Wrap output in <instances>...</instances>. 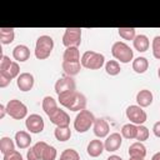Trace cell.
Instances as JSON below:
<instances>
[{
  "mask_svg": "<svg viewBox=\"0 0 160 160\" xmlns=\"http://www.w3.org/2000/svg\"><path fill=\"white\" fill-rule=\"evenodd\" d=\"M136 131H138V125L129 122L121 128V136H124L125 139H129V140L136 139Z\"/></svg>",
  "mask_w": 160,
  "mask_h": 160,
  "instance_id": "obj_26",
  "label": "cell"
},
{
  "mask_svg": "<svg viewBox=\"0 0 160 160\" xmlns=\"http://www.w3.org/2000/svg\"><path fill=\"white\" fill-rule=\"evenodd\" d=\"M119 35L124 40H134L135 39V29L134 28H119Z\"/></svg>",
  "mask_w": 160,
  "mask_h": 160,
  "instance_id": "obj_32",
  "label": "cell"
},
{
  "mask_svg": "<svg viewBox=\"0 0 160 160\" xmlns=\"http://www.w3.org/2000/svg\"><path fill=\"white\" fill-rule=\"evenodd\" d=\"M121 142H122V136L119 132H112L106 138L104 146H105V150H108L109 152L116 151L121 146Z\"/></svg>",
  "mask_w": 160,
  "mask_h": 160,
  "instance_id": "obj_13",
  "label": "cell"
},
{
  "mask_svg": "<svg viewBox=\"0 0 160 160\" xmlns=\"http://www.w3.org/2000/svg\"><path fill=\"white\" fill-rule=\"evenodd\" d=\"M81 66L86 68V69H90V70H98L100 69L104 62H105V58L102 54L100 52H96V51H85L81 56Z\"/></svg>",
  "mask_w": 160,
  "mask_h": 160,
  "instance_id": "obj_3",
  "label": "cell"
},
{
  "mask_svg": "<svg viewBox=\"0 0 160 160\" xmlns=\"http://www.w3.org/2000/svg\"><path fill=\"white\" fill-rule=\"evenodd\" d=\"M50 121L56 125V126H60V128H65V126H69L70 125V116L68 115V112L62 109H56L50 116H49Z\"/></svg>",
  "mask_w": 160,
  "mask_h": 160,
  "instance_id": "obj_11",
  "label": "cell"
},
{
  "mask_svg": "<svg viewBox=\"0 0 160 160\" xmlns=\"http://www.w3.org/2000/svg\"><path fill=\"white\" fill-rule=\"evenodd\" d=\"M31 140L32 139H31V136H30V134L28 131L20 130V131H18L15 134V144L18 145L19 149H26V148H29L30 144H31Z\"/></svg>",
  "mask_w": 160,
  "mask_h": 160,
  "instance_id": "obj_18",
  "label": "cell"
},
{
  "mask_svg": "<svg viewBox=\"0 0 160 160\" xmlns=\"http://www.w3.org/2000/svg\"><path fill=\"white\" fill-rule=\"evenodd\" d=\"M132 44H134L135 50H138V51H140V52L146 51V50L149 49V46H150V41H149V39H148V36L144 35V34L136 35L135 39L132 40Z\"/></svg>",
  "mask_w": 160,
  "mask_h": 160,
  "instance_id": "obj_20",
  "label": "cell"
},
{
  "mask_svg": "<svg viewBox=\"0 0 160 160\" xmlns=\"http://www.w3.org/2000/svg\"><path fill=\"white\" fill-rule=\"evenodd\" d=\"M152 132L156 138H160V121H156L152 126Z\"/></svg>",
  "mask_w": 160,
  "mask_h": 160,
  "instance_id": "obj_40",
  "label": "cell"
},
{
  "mask_svg": "<svg viewBox=\"0 0 160 160\" xmlns=\"http://www.w3.org/2000/svg\"><path fill=\"white\" fill-rule=\"evenodd\" d=\"M94 121H95V116L90 110H81L75 116L74 129L78 132H85L94 125Z\"/></svg>",
  "mask_w": 160,
  "mask_h": 160,
  "instance_id": "obj_4",
  "label": "cell"
},
{
  "mask_svg": "<svg viewBox=\"0 0 160 160\" xmlns=\"http://www.w3.org/2000/svg\"><path fill=\"white\" fill-rule=\"evenodd\" d=\"M58 96H59V102L68 110H71V111L85 110L86 98L84 96V94L74 90V91H68V92L60 94Z\"/></svg>",
  "mask_w": 160,
  "mask_h": 160,
  "instance_id": "obj_1",
  "label": "cell"
},
{
  "mask_svg": "<svg viewBox=\"0 0 160 160\" xmlns=\"http://www.w3.org/2000/svg\"><path fill=\"white\" fill-rule=\"evenodd\" d=\"M62 61H70V62H79L80 61V54L78 48H66L62 55Z\"/></svg>",
  "mask_w": 160,
  "mask_h": 160,
  "instance_id": "obj_25",
  "label": "cell"
},
{
  "mask_svg": "<svg viewBox=\"0 0 160 160\" xmlns=\"http://www.w3.org/2000/svg\"><path fill=\"white\" fill-rule=\"evenodd\" d=\"M14 150H15V144L10 138L4 136V138L0 139V151L2 152V155L8 154V152H11Z\"/></svg>",
  "mask_w": 160,
  "mask_h": 160,
  "instance_id": "obj_28",
  "label": "cell"
},
{
  "mask_svg": "<svg viewBox=\"0 0 160 160\" xmlns=\"http://www.w3.org/2000/svg\"><path fill=\"white\" fill-rule=\"evenodd\" d=\"M56 155H58L56 149H55L54 146H51V145L48 144V145L45 146L44 151H42L41 160H55V159H56Z\"/></svg>",
  "mask_w": 160,
  "mask_h": 160,
  "instance_id": "obj_33",
  "label": "cell"
},
{
  "mask_svg": "<svg viewBox=\"0 0 160 160\" xmlns=\"http://www.w3.org/2000/svg\"><path fill=\"white\" fill-rule=\"evenodd\" d=\"M0 72H2V74H5L9 79H15V78H18L20 74V68H19V64L16 62V61H12L11 62V65L6 69V70H4V71H0Z\"/></svg>",
  "mask_w": 160,
  "mask_h": 160,
  "instance_id": "obj_30",
  "label": "cell"
},
{
  "mask_svg": "<svg viewBox=\"0 0 160 160\" xmlns=\"http://www.w3.org/2000/svg\"><path fill=\"white\" fill-rule=\"evenodd\" d=\"M158 76H159V79H160V68L158 69Z\"/></svg>",
  "mask_w": 160,
  "mask_h": 160,
  "instance_id": "obj_45",
  "label": "cell"
},
{
  "mask_svg": "<svg viewBox=\"0 0 160 160\" xmlns=\"http://www.w3.org/2000/svg\"><path fill=\"white\" fill-rule=\"evenodd\" d=\"M16 85L21 91H30L34 86V76L30 72H21L18 76Z\"/></svg>",
  "mask_w": 160,
  "mask_h": 160,
  "instance_id": "obj_12",
  "label": "cell"
},
{
  "mask_svg": "<svg viewBox=\"0 0 160 160\" xmlns=\"http://www.w3.org/2000/svg\"><path fill=\"white\" fill-rule=\"evenodd\" d=\"M151 160H160V151H158L156 154H154L152 158H151Z\"/></svg>",
  "mask_w": 160,
  "mask_h": 160,
  "instance_id": "obj_43",
  "label": "cell"
},
{
  "mask_svg": "<svg viewBox=\"0 0 160 160\" xmlns=\"http://www.w3.org/2000/svg\"><path fill=\"white\" fill-rule=\"evenodd\" d=\"M4 160H24V159H22V156H21V154L19 151L14 150L11 152L5 154L4 155Z\"/></svg>",
  "mask_w": 160,
  "mask_h": 160,
  "instance_id": "obj_36",
  "label": "cell"
},
{
  "mask_svg": "<svg viewBox=\"0 0 160 160\" xmlns=\"http://www.w3.org/2000/svg\"><path fill=\"white\" fill-rule=\"evenodd\" d=\"M62 66V70L65 71V74L68 76H74V75H78L81 70V62H70V61H62L61 64Z\"/></svg>",
  "mask_w": 160,
  "mask_h": 160,
  "instance_id": "obj_21",
  "label": "cell"
},
{
  "mask_svg": "<svg viewBox=\"0 0 160 160\" xmlns=\"http://www.w3.org/2000/svg\"><path fill=\"white\" fill-rule=\"evenodd\" d=\"M106 160H122L120 156H118V155H111V156H109Z\"/></svg>",
  "mask_w": 160,
  "mask_h": 160,
  "instance_id": "obj_42",
  "label": "cell"
},
{
  "mask_svg": "<svg viewBox=\"0 0 160 160\" xmlns=\"http://www.w3.org/2000/svg\"><path fill=\"white\" fill-rule=\"evenodd\" d=\"M15 31L12 28H0V41L4 45H9L14 41Z\"/></svg>",
  "mask_w": 160,
  "mask_h": 160,
  "instance_id": "obj_22",
  "label": "cell"
},
{
  "mask_svg": "<svg viewBox=\"0 0 160 160\" xmlns=\"http://www.w3.org/2000/svg\"><path fill=\"white\" fill-rule=\"evenodd\" d=\"M11 60H10V58L9 56H6V55H2L1 56V60H0V71H4V70H6L10 65H11Z\"/></svg>",
  "mask_w": 160,
  "mask_h": 160,
  "instance_id": "obj_37",
  "label": "cell"
},
{
  "mask_svg": "<svg viewBox=\"0 0 160 160\" xmlns=\"http://www.w3.org/2000/svg\"><path fill=\"white\" fill-rule=\"evenodd\" d=\"M54 135L56 138V140L59 141H66L71 138V130L69 126H65V128H60V126H56L55 131H54Z\"/></svg>",
  "mask_w": 160,
  "mask_h": 160,
  "instance_id": "obj_27",
  "label": "cell"
},
{
  "mask_svg": "<svg viewBox=\"0 0 160 160\" xmlns=\"http://www.w3.org/2000/svg\"><path fill=\"white\" fill-rule=\"evenodd\" d=\"M54 49V40L49 35H41L38 38L35 44V56L39 60H45L50 56Z\"/></svg>",
  "mask_w": 160,
  "mask_h": 160,
  "instance_id": "obj_2",
  "label": "cell"
},
{
  "mask_svg": "<svg viewBox=\"0 0 160 160\" xmlns=\"http://www.w3.org/2000/svg\"><path fill=\"white\" fill-rule=\"evenodd\" d=\"M62 44L66 48H79V45L81 44V29L66 28L62 35Z\"/></svg>",
  "mask_w": 160,
  "mask_h": 160,
  "instance_id": "obj_7",
  "label": "cell"
},
{
  "mask_svg": "<svg viewBox=\"0 0 160 160\" xmlns=\"http://www.w3.org/2000/svg\"><path fill=\"white\" fill-rule=\"evenodd\" d=\"M111 54L116 59V61H120L124 64L130 62V60H132V56H134L131 48L122 41L114 42V45L111 48Z\"/></svg>",
  "mask_w": 160,
  "mask_h": 160,
  "instance_id": "obj_5",
  "label": "cell"
},
{
  "mask_svg": "<svg viewBox=\"0 0 160 160\" xmlns=\"http://www.w3.org/2000/svg\"><path fill=\"white\" fill-rule=\"evenodd\" d=\"M26 158H28V160H39V158H38V155H36V152L34 151L32 148H30V149L28 150Z\"/></svg>",
  "mask_w": 160,
  "mask_h": 160,
  "instance_id": "obj_39",
  "label": "cell"
},
{
  "mask_svg": "<svg viewBox=\"0 0 160 160\" xmlns=\"http://www.w3.org/2000/svg\"><path fill=\"white\" fill-rule=\"evenodd\" d=\"M10 81H11V79H9L5 74L0 72V88H6L10 84Z\"/></svg>",
  "mask_w": 160,
  "mask_h": 160,
  "instance_id": "obj_38",
  "label": "cell"
},
{
  "mask_svg": "<svg viewBox=\"0 0 160 160\" xmlns=\"http://www.w3.org/2000/svg\"><path fill=\"white\" fill-rule=\"evenodd\" d=\"M149 68V61L144 56H139L132 61V70L138 74H144Z\"/></svg>",
  "mask_w": 160,
  "mask_h": 160,
  "instance_id": "obj_24",
  "label": "cell"
},
{
  "mask_svg": "<svg viewBox=\"0 0 160 160\" xmlns=\"http://www.w3.org/2000/svg\"><path fill=\"white\" fill-rule=\"evenodd\" d=\"M145 155H146V148L144 146L142 142L136 141V142H132L129 146V156L130 158H140V159H144Z\"/></svg>",
  "mask_w": 160,
  "mask_h": 160,
  "instance_id": "obj_19",
  "label": "cell"
},
{
  "mask_svg": "<svg viewBox=\"0 0 160 160\" xmlns=\"http://www.w3.org/2000/svg\"><path fill=\"white\" fill-rule=\"evenodd\" d=\"M105 150V146H104V142L99 139H94L91 140L89 144H88V148H86V151L89 154V156L91 158H98L102 154V151Z\"/></svg>",
  "mask_w": 160,
  "mask_h": 160,
  "instance_id": "obj_15",
  "label": "cell"
},
{
  "mask_svg": "<svg viewBox=\"0 0 160 160\" xmlns=\"http://www.w3.org/2000/svg\"><path fill=\"white\" fill-rule=\"evenodd\" d=\"M92 128H94V134L98 138H105V136H108V134L110 131L108 121L105 119H101V118L95 119Z\"/></svg>",
  "mask_w": 160,
  "mask_h": 160,
  "instance_id": "obj_14",
  "label": "cell"
},
{
  "mask_svg": "<svg viewBox=\"0 0 160 160\" xmlns=\"http://www.w3.org/2000/svg\"><path fill=\"white\" fill-rule=\"evenodd\" d=\"M126 118L134 125H142L146 121L148 115L145 110H142V108H140L139 105H130L126 109Z\"/></svg>",
  "mask_w": 160,
  "mask_h": 160,
  "instance_id": "obj_8",
  "label": "cell"
},
{
  "mask_svg": "<svg viewBox=\"0 0 160 160\" xmlns=\"http://www.w3.org/2000/svg\"><path fill=\"white\" fill-rule=\"evenodd\" d=\"M76 89V84L71 76H64L56 80L55 82V92L58 95L68 92V91H74Z\"/></svg>",
  "mask_w": 160,
  "mask_h": 160,
  "instance_id": "obj_10",
  "label": "cell"
},
{
  "mask_svg": "<svg viewBox=\"0 0 160 160\" xmlns=\"http://www.w3.org/2000/svg\"><path fill=\"white\" fill-rule=\"evenodd\" d=\"M149 138V129L144 125H138V131H136V140L138 141H145Z\"/></svg>",
  "mask_w": 160,
  "mask_h": 160,
  "instance_id": "obj_34",
  "label": "cell"
},
{
  "mask_svg": "<svg viewBox=\"0 0 160 160\" xmlns=\"http://www.w3.org/2000/svg\"><path fill=\"white\" fill-rule=\"evenodd\" d=\"M105 70H106V72L110 75V76H115V75H118L119 72H120V64H119V61H116V60H109L106 64H105Z\"/></svg>",
  "mask_w": 160,
  "mask_h": 160,
  "instance_id": "obj_29",
  "label": "cell"
},
{
  "mask_svg": "<svg viewBox=\"0 0 160 160\" xmlns=\"http://www.w3.org/2000/svg\"><path fill=\"white\" fill-rule=\"evenodd\" d=\"M42 110L45 111V114L48 115V116H50L56 109H59L58 108V102H56V100L54 99V98H51V96H45L44 99H42Z\"/></svg>",
  "mask_w": 160,
  "mask_h": 160,
  "instance_id": "obj_23",
  "label": "cell"
},
{
  "mask_svg": "<svg viewBox=\"0 0 160 160\" xmlns=\"http://www.w3.org/2000/svg\"><path fill=\"white\" fill-rule=\"evenodd\" d=\"M5 114H6V106L0 105V119H2L5 116Z\"/></svg>",
  "mask_w": 160,
  "mask_h": 160,
  "instance_id": "obj_41",
  "label": "cell"
},
{
  "mask_svg": "<svg viewBox=\"0 0 160 160\" xmlns=\"http://www.w3.org/2000/svg\"><path fill=\"white\" fill-rule=\"evenodd\" d=\"M59 160H80V155L74 149H65L60 154V159Z\"/></svg>",
  "mask_w": 160,
  "mask_h": 160,
  "instance_id": "obj_31",
  "label": "cell"
},
{
  "mask_svg": "<svg viewBox=\"0 0 160 160\" xmlns=\"http://www.w3.org/2000/svg\"><path fill=\"white\" fill-rule=\"evenodd\" d=\"M12 58L16 60V61H20V62H24L26 60H29L30 58V50L26 45H16L14 49H12Z\"/></svg>",
  "mask_w": 160,
  "mask_h": 160,
  "instance_id": "obj_17",
  "label": "cell"
},
{
  "mask_svg": "<svg viewBox=\"0 0 160 160\" xmlns=\"http://www.w3.org/2000/svg\"><path fill=\"white\" fill-rule=\"evenodd\" d=\"M129 160H144V159H140V158H130Z\"/></svg>",
  "mask_w": 160,
  "mask_h": 160,
  "instance_id": "obj_44",
  "label": "cell"
},
{
  "mask_svg": "<svg viewBox=\"0 0 160 160\" xmlns=\"http://www.w3.org/2000/svg\"><path fill=\"white\" fill-rule=\"evenodd\" d=\"M25 126H26V129H28L30 132H32V134H39V132H41V131L44 130V126H45L44 119H42L39 114H31V115H29V116L26 118V120H25Z\"/></svg>",
  "mask_w": 160,
  "mask_h": 160,
  "instance_id": "obj_9",
  "label": "cell"
},
{
  "mask_svg": "<svg viewBox=\"0 0 160 160\" xmlns=\"http://www.w3.org/2000/svg\"><path fill=\"white\" fill-rule=\"evenodd\" d=\"M151 48H152V55H154V58L158 59V60H160V35H156L152 39Z\"/></svg>",
  "mask_w": 160,
  "mask_h": 160,
  "instance_id": "obj_35",
  "label": "cell"
},
{
  "mask_svg": "<svg viewBox=\"0 0 160 160\" xmlns=\"http://www.w3.org/2000/svg\"><path fill=\"white\" fill-rule=\"evenodd\" d=\"M154 100V96H152V92L148 89H142L140 90L138 94H136V102L140 108H148L151 105Z\"/></svg>",
  "mask_w": 160,
  "mask_h": 160,
  "instance_id": "obj_16",
  "label": "cell"
},
{
  "mask_svg": "<svg viewBox=\"0 0 160 160\" xmlns=\"http://www.w3.org/2000/svg\"><path fill=\"white\" fill-rule=\"evenodd\" d=\"M6 112L15 120H21L28 115V108L24 102H21L18 99L9 100L6 104Z\"/></svg>",
  "mask_w": 160,
  "mask_h": 160,
  "instance_id": "obj_6",
  "label": "cell"
}]
</instances>
